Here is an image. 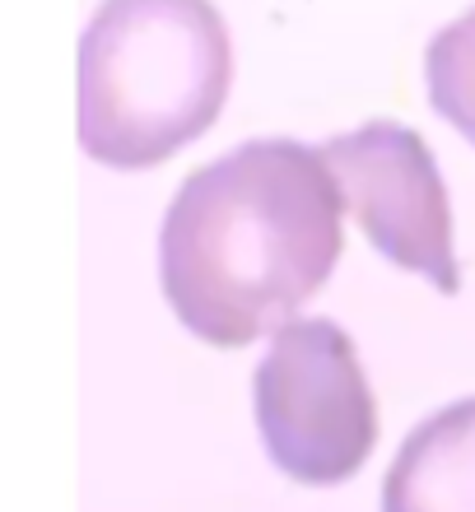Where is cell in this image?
<instances>
[{
  "instance_id": "6da1fadb",
  "label": "cell",
  "mask_w": 475,
  "mask_h": 512,
  "mask_svg": "<svg viewBox=\"0 0 475 512\" xmlns=\"http://www.w3.org/2000/svg\"><path fill=\"white\" fill-rule=\"evenodd\" d=\"M340 187L322 149L266 135L201 163L159 229L163 298L205 345L275 336L340 261Z\"/></svg>"
},
{
  "instance_id": "277c9868",
  "label": "cell",
  "mask_w": 475,
  "mask_h": 512,
  "mask_svg": "<svg viewBox=\"0 0 475 512\" xmlns=\"http://www.w3.org/2000/svg\"><path fill=\"white\" fill-rule=\"evenodd\" d=\"M322 159L354 224L392 266L424 275L438 294L462 289L448 187L415 126L378 117L331 135Z\"/></svg>"
},
{
  "instance_id": "8992f818",
  "label": "cell",
  "mask_w": 475,
  "mask_h": 512,
  "mask_svg": "<svg viewBox=\"0 0 475 512\" xmlns=\"http://www.w3.org/2000/svg\"><path fill=\"white\" fill-rule=\"evenodd\" d=\"M424 84H429V103L438 117L475 145V5L429 38Z\"/></svg>"
},
{
  "instance_id": "5b68a950",
  "label": "cell",
  "mask_w": 475,
  "mask_h": 512,
  "mask_svg": "<svg viewBox=\"0 0 475 512\" xmlns=\"http://www.w3.org/2000/svg\"><path fill=\"white\" fill-rule=\"evenodd\" d=\"M382 512H475V396L410 429L382 485Z\"/></svg>"
},
{
  "instance_id": "7a4b0ae2",
  "label": "cell",
  "mask_w": 475,
  "mask_h": 512,
  "mask_svg": "<svg viewBox=\"0 0 475 512\" xmlns=\"http://www.w3.org/2000/svg\"><path fill=\"white\" fill-rule=\"evenodd\" d=\"M233 42L215 0H103L80 38V145L140 173L224 112Z\"/></svg>"
},
{
  "instance_id": "3957f363",
  "label": "cell",
  "mask_w": 475,
  "mask_h": 512,
  "mask_svg": "<svg viewBox=\"0 0 475 512\" xmlns=\"http://www.w3.org/2000/svg\"><path fill=\"white\" fill-rule=\"evenodd\" d=\"M271 461L299 485H340L378 443V405L354 340L331 317H294L271 336L252 378Z\"/></svg>"
}]
</instances>
